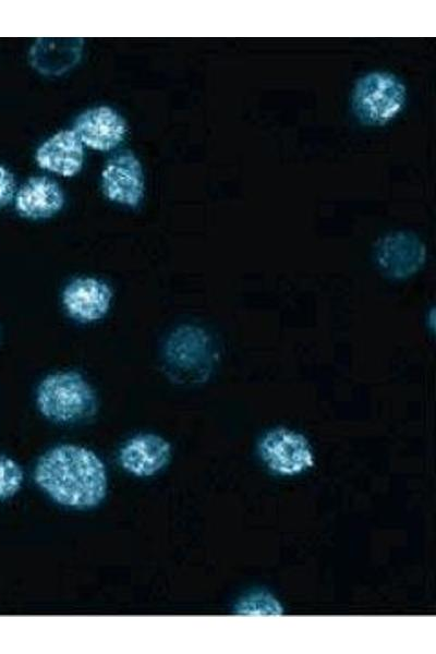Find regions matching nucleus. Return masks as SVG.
<instances>
[{"mask_svg":"<svg viewBox=\"0 0 436 654\" xmlns=\"http://www.w3.org/2000/svg\"><path fill=\"white\" fill-rule=\"evenodd\" d=\"M34 480L55 502L76 510L97 507L108 492L104 461L93 450L73 444L46 451L35 465Z\"/></svg>","mask_w":436,"mask_h":654,"instance_id":"nucleus-1","label":"nucleus"},{"mask_svg":"<svg viewBox=\"0 0 436 654\" xmlns=\"http://www.w3.org/2000/svg\"><path fill=\"white\" fill-rule=\"evenodd\" d=\"M36 404L51 422L71 424L94 415L97 397L90 384L75 371L47 375L38 385Z\"/></svg>","mask_w":436,"mask_h":654,"instance_id":"nucleus-2","label":"nucleus"},{"mask_svg":"<svg viewBox=\"0 0 436 654\" xmlns=\"http://www.w3.org/2000/svg\"><path fill=\"white\" fill-rule=\"evenodd\" d=\"M407 88L389 72H371L361 76L352 92V108L358 119L373 126L392 121L404 108Z\"/></svg>","mask_w":436,"mask_h":654,"instance_id":"nucleus-3","label":"nucleus"},{"mask_svg":"<svg viewBox=\"0 0 436 654\" xmlns=\"http://www.w3.org/2000/svg\"><path fill=\"white\" fill-rule=\"evenodd\" d=\"M257 451L264 465L283 477L302 475L312 470L316 461L307 437L283 426L266 431L257 443Z\"/></svg>","mask_w":436,"mask_h":654,"instance_id":"nucleus-4","label":"nucleus"},{"mask_svg":"<svg viewBox=\"0 0 436 654\" xmlns=\"http://www.w3.org/2000/svg\"><path fill=\"white\" fill-rule=\"evenodd\" d=\"M374 261L379 271L391 279H405L416 274L426 262L422 240L409 231L382 235L374 246Z\"/></svg>","mask_w":436,"mask_h":654,"instance_id":"nucleus-5","label":"nucleus"},{"mask_svg":"<svg viewBox=\"0 0 436 654\" xmlns=\"http://www.w3.org/2000/svg\"><path fill=\"white\" fill-rule=\"evenodd\" d=\"M112 296V289L106 281L78 277L64 287L62 305L71 318L88 324L100 320L109 312Z\"/></svg>","mask_w":436,"mask_h":654,"instance_id":"nucleus-6","label":"nucleus"},{"mask_svg":"<svg viewBox=\"0 0 436 654\" xmlns=\"http://www.w3.org/2000/svg\"><path fill=\"white\" fill-rule=\"evenodd\" d=\"M171 444L154 433H141L128 439L119 450L121 468L136 477L160 472L171 460Z\"/></svg>","mask_w":436,"mask_h":654,"instance_id":"nucleus-7","label":"nucleus"},{"mask_svg":"<svg viewBox=\"0 0 436 654\" xmlns=\"http://www.w3.org/2000/svg\"><path fill=\"white\" fill-rule=\"evenodd\" d=\"M102 189L108 199L135 207L144 196V173L140 160L131 152L111 158L102 173Z\"/></svg>","mask_w":436,"mask_h":654,"instance_id":"nucleus-8","label":"nucleus"},{"mask_svg":"<svg viewBox=\"0 0 436 654\" xmlns=\"http://www.w3.org/2000/svg\"><path fill=\"white\" fill-rule=\"evenodd\" d=\"M73 131L86 146L107 152L116 148L125 137V120L112 108L100 106L80 114Z\"/></svg>","mask_w":436,"mask_h":654,"instance_id":"nucleus-9","label":"nucleus"},{"mask_svg":"<svg viewBox=\"0 0 436 654\" xmlns=\"http://www.w3.org/2000/svg\"><path fill=\"white\" fill-rule=\"evenodd\" d=\"M35 157L40 168L72 177L82 169L83 144L73 130H63L45 141Z\"/></svg>","mask_w":436,"mask_h":654,"instance_id":"nucleus-10","label":"nucleus"},{"mask_svg":"<svg viewBox=\"0 0 436 654\" xmlns=\"http://www.w3.org/2000/svg\"><path fill=\"white\" fill-rule=\"evenodd\" d=\"M14 204L22 217L45 219L61 210L64 195L56 181L44 175L33 177L16 192Z\"/></svg>","mask_w":436,"mask_h":654,"instance_id":"nucleus-11","label":"nucleus"},{"mask_svg":"<svg viewBox=\"0 0 436 654\" xmlns=\"http://www.w3.org/2000/svg\"><path fill=\"white\" fill-rule=\"evenodd\" d=\"M82 38H38L29 50V62L45 75H61L81 59Z\"/></svg>","mask_w":436,"mask_h":654,"instance_id":"nucleus-12","label":"nucleus"},{"mask_svg":"<svg viewBox=\"0 0 436 654\" xmlns=\"http://www.w3.org/2000/svg\"><path fill=\"white\" fill-rule=\"evenodd\" d=\"M177 340L181 342V355L178 356L193 379L204 378L213 364V343L209 336L201 328L189 326L179 330Z\"/></svg>","mask_w":436,"mask_h":654,"instance_id":"nucleus-13","label":"nucleus"},{"mask_svg":"<svg viewBox=\"0 0 436 654\" xmlns=\"http://www.w3.org/2000/svg\"><path fill=\"white\" fill-rule=\"evenodd\" d=\"M235 611L249 615H280L282 606L270 593L256 592L241 598Z\"/></svg>","mask_w":436,"mask_h":654,"instance_id":"nucleus-14","label":"nucleus"},{"mask_svg":"<svg viewBox=\"0 0 436 654\" xmlns=\"http://www.w3.org/2000/svg\"><path fill=\"white\" fill-rule=\"evenodd\" d=\"M23 481L21 465L9 457H0V500L13 497L21 489Z\"/></svg>","mask_w":436,"mask_h":654,"instance_id":"nucleus-15","label":"nucleus"},{"mask_svg":"<svg viewBox=\"0 0 436 654\" xmlns=\"http://www.w3.org/2000/svg\"><path fill=\"white\" fill-rule=\"evenodd\" d=\"M15 193V180L12 172L0 165V207L9 204Z\"/></svg>","mask_w":436,"mask_h":654,"instance_id":"nucleus-16","label":"nucleus"}]
</instances>
